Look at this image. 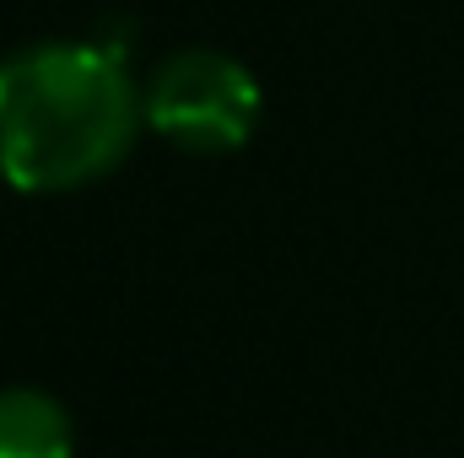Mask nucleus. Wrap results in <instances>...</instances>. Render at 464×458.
<instances>
[{
    "instance_id": "obj_1",
    "label": "nucleus",
    "mask_w": 464,
    "mask_h": 458,
    "mask_svg": "<svg viewBox=\"0 0 464 458\" xmlns=\"http://www.w3.org/2000/svg\"><path fill=\"white\" fill-rule=\"evenodd\" d=\"M146 114V92L109 43H38L0 60V178L60 195L114 173Z\"/></svg>"
},
{
    "instance_id": "obj_2",
    "label": "nucleus",
    "mask_w": 464,
    "mask_h": 458,
    "mask_svg": "<svg viewBox=\"0 0 464 458\" xmlns=\"http://www.w3.org/2000/svg\"><path fill=\"white\" fill-rule=\"evenodd\" d=\"M146 119L173 146L237 151L259 124V87L217 49H179L146 81Z\"/></svg>"
},
{
    "instance_id": "obj_3",
    "label": "nucleus",
    "mask_w": 464,
    "mask_h": 458,
    "mask_svg": "<svg viewBox=\"0 0 464 458\" xmlns=\"http://www.w3.org/2000/svg\"><path fill=\"white\" fill-rule=\"evenodd\" d=\"M0 458H71V415L38 388H0Z\"/></svg>"
}]
</instances>
